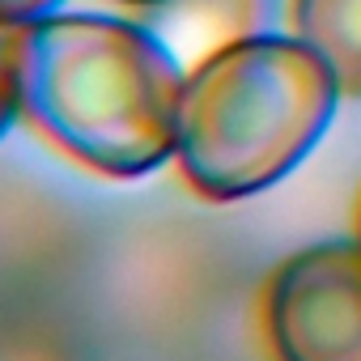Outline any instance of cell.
I'll return each instance as SVG.
<instances>
[{
  "label": "cell",
  "mask_w": 361,
  "mask_h": 361,
  "mask_svg": "<svg viewBox=\"0 0 361 361\" xmlns=\"http://www.w3.org/2000/svg\"><path fill=\"white\" fill-rule=\"evenodd\" d=\"M22 119L102 178H145L174 161L188 68L140 22L51 13L13 30Z\"/></svg>",
  "instance_id": "1"
},
{
  "label": "cell",
  "mask_w": 361,
  "mask_h": 361,
  "mask_svg": "<svg viewBox=\"0 0 361 361\" xmlns=\"http://www.w3.org/2000/svg\"><path fill=\"white\" fill-rule=\"evenodd\" d=\"M331 68L298 35H251L183 77L174 161L188 188L234 204L276 188L323 140L340 106Z\"/></svg>",
  "instance_id": "2"
},
{
  "label": "cell",
  "mask_w": 361,
  "mask_h": 361,
  "mask_svg": "<svg viewBox=\"0 0 361 361\" xmlns=\"http://www.w3.org/2000/svg\"><path fill=\"white\" fill-rule=\"evenodd\" d=\"M264 323L276 361H361V243L327 238L281 259Z\"/></svg>",
  "instance_id": "3"
},
{
  "label": "cell",
  "mask_w": 361,
  "mask_h": 361,
  "mask_svg": "<svg viewBox=\"0 0 361 361\" xmlns=\"http://www.w3.org/2000/svg\"><path fill=\"white\" fill-rule=\"evenodd\" d=\"M276 18V0H157L140 9V22L174 51V60L192 68L204 56L268 35Z\"/></svg>",
  "instance_id": "4"
},
{
  "label": "cell",
  "mask_w": 361,
  "mask_h": 361,
  "mask_svg": "<svg viewBox=\"0 0 361 361\" xmlns=\"http://www.w3.org/2000/svg\"><path fill=\"white\" fill-rule=\"evenodd\" d=\"M293 35L319 51L340 94L361 102V0H293Z\"/></svg>",
  "instance_id": "5"
},
{
  "label": "cell",
  "mask_w": 361,
  "mask_h": 361,
  "mask_svg": "<svg viewBox=\"0 0 361 361\" xmlns=\"http://www.w3.org/2000/svg\"><path fill=\"white\" fill-rule=\"evenodd\" d=\"M22 119V102H18V64H13V39L0 35V140L5 132Z\"/></svg>",
  "instance_id": "6"
},
{
  "label": "cell",
  "mask_w": 361,
  "mask_h": 361,
  "mask_svg": "<svg viewBox=\"0 0 361 361\" xmlns=\"http://www.w3.org/2000/svg\"><path fill=\"white\" fill-rule=\"evenodd\" d=\"M64 9V0H0V30H26Z\"/></svg>",
  "instance_id": "7"
},
{
  "label": "cell",
  "mask_w": 361,
  "mask_h": 361,
  "mask_svg": "<svg viewBox=\"0 0 361 361\" xmlns=\"http://www.w3.org/2000/svg\"><path fill=\"white\" fill-rule=\"evenodd\" d=\"M119 5H132V9H149V5H157V0H119Z\"/></svg>",
  "instance_id": "8"
}]
</instances>
